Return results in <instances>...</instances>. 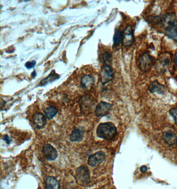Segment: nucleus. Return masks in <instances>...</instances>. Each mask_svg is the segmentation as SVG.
<instances>
[{"label": "nucleus", "instance_id": "19", "mask_svg": "<svg viewBox=\"0 0 177 189\" xmlns=\"http://www.w3.org/2000/svg\"><path fill=\"white\" fill-rule=\"evenodd\" d=\"M123 40V33L120 29H117L114 35V47H118Z\"/></svg>", "mask_w": 177, "mask_h": 189}, {"label": "nucleus", "instance_id": "5", "mask_svg": "<svg viewBox=\"0 0 177 189\" xmlns=\"http://www.w3.org/2000/svg\"><path fill=\"white\" fill-rule=\"evenodd\" d=\"M100 82L103 85L111 82L114 77V71L111 66L103 65L100 71Z\"/></svg>", "mask_w": 177, "mask_h": 189}, {"label": "nucleus", "instance_id": "2", "mask_svg": "<svg viewBox=\"0 0 177 189\" xmlns=\"http://www.w3.org/2000/svg\"><path fill=\"white\" fill-rule=\"evenodd\" d=\"M97 136L106 140H111L117 135V128L111 122L101 123L98 126L96 130Z\"/></svg>", "mask_w": 177, "mask_h": 189}, {"label": "nucleus", "instance_id": "24", "mask_svg": "<svg viewBox=\"0 0 177 189\" xmlns=\"http://www.w3.org/2000/svg\"><path fill=\"white\" fill-rule=\"evenodd\" d=\"M3 139L6 142L8 145H9L11 142V139L9 137L8 135H4V137H3Z\"/></svg>", "mask_w": 177, "mask_h": 189}, {"label": "nucleus", "instance_id": "6", "mask_svg": "<svg viewBox=\"0 0 177 189\" xmlns=\"http://www.w3.org/2000/svg\"><path fill=\"white\" fill-rule=\"evenodd\" d=\"M113 105L106 102H100L95 108V115L97 117H104L109 113Z\"/></svg>", "mask_w": 177, "mask_h": 189}, {"label": "nucleus", "instance_id": "13", "mask_svg": "<svg viewBox=\"0 0 177 189\" xmlns=\"http://www.w3.org/2000/svg\"><path fill=\"white\" fill-rule=\"evenodd\" d=\"M149 90L151 93H156L158 94H163L166 91V87L164 85L161 84L157 80H154L150 84Z\"/></svg>", "mask_w": 177, "mask_h": 189}, {"label": "nucleus", "instance_id": "12", "mask_svg": "<svg viewBox=\"0 0 177 189\" xmlns=\"http://www.w3.org/2000/svg\"><path fill=\"white\" fill-rule=\"evenodd\" d=\"M95 78L92 76L87 75L83 76L80 80V85L83 89L90 90L94 86Z\"/></svg>", "mask_w": 177, "mask_h": 189}, {"label": "nucleus", "instance_id": "11", "mask_svg": "<svg viewBox=\"0 0 177 189\" xmlns=\"http://www.w3.org/2000/svg\"><path fill=\"white\" fill-rule=\"evenodd\" d=\"M47 118L43 114L37 112L33 116V123L37 129L43 128L47 123Z\"/></svg>", "mask_w": 177, "mask_h": 189}, {"label": "nucleus", "instance_id": "14", "mask_svg": "<svg viewBox=\"0 0 177 189\" xmlns=\"http://www.w3.org/2000/svg\"><path fill=\"white\" fill-rule=\"evenodd\" d=\"M84 135V128L79 127L76 128L70 135V140L72 142H80L83 139Z\"/></svg>", "mask_w": 177, "mask_h": 189}, {"label": "nucleus", "instance_id": "28", "mask_svg": "<svg viewBox=\"0 0 177 189\" xmlns=\"http://www.w3.org/2000/svg\"><path fill=\"white\" fill-rule=\"evenodd\" d=\"M176 145H177V137H176Z\"/></svg>", "mask_w": 177, "mask_h": 189}, {"label": "nucleus", "instance_id": "27", "mask_svg": "<svg viewBox=\"0 0 177 189\" xmlns=\"http://www.w3.org/2000/svg\"><path fill=\"white\" fill-rule=\"evenodd\" d=\"M36 75H37V73H36V71L34 70V71H33V74L31 75V76H32V77H35V76H36Z\"/></svg>", "mask_w": 177, "mask_h": 189}, {"label": "nucleus", "instance_id": "18", "mask_svg": "<svg viewBox=\"0 0 177 189\" xmlns=\"http://www.w3.org/2000/svg\"><path fill=\"white\" fill-rule=\"evenodd\" d=\"M44 113L48 119H51L58 113V109L54 106H50L44 109Z\"/></svg>", "mask_w": 177, "mask_h": 189}, {"label": "nucleus", "instance_id": "3", "mask_svg": "<svg viewBox=\"0 0 177 189\" xmlns=\"http://www.w3.org/2000/svg\"><path fill=\"white\" fill-rule=\"evenodd\" d=\"M76 179L79 185L85 186L90 181V173L89 169L85 165L79 167L76 171Z\"/></svg>", "mask_w": 177, "mask_h": 189}, {"label": "nucleus", "instance_id": "8", "mask_svg": "<svg viewBox=\"0 0 177 189\" xmlns=\"http://www.w3.org/2000/svg\"><path fill=\"white\" fill-rule=\"evenodd\" d=\"M135 38L133 35V29L131 25H128L123 33V45L126 47L132 46Z\"/></svg>", "mask_w": 177, "mask_h": 189}, {"label": "nucleus", "instance_id": "10", "mask_svg": "<svg viewBox=\"0 0 177 189\" xmlns=\"http://www.w3.org/2000/svg\"><path fill=\"white\" fill-rule=\"evenodd\" d=\"M43 153L45 159H47L48 161H54L58 157V153L55 148L50 144L44 145L43 147Z\"/></svg>", "mask_w": 177, "mask_h": 189}, {"label": "nucleus", "instance_id": "23", "mask_svg": "<svg viewBox=\"0 0 177 189\" xmlns=\"http://www.w3.org/2000/svg\"><path fill=\"white\" fill-rule=\"evenodd\" d=\"M36 65V62L35 61H29L27 63H26L25 66L28 69H30V68H32Z\"/></svg>", "mask_w": 177, "mask_h": 189}, {"label": "nucleus", "instance_id": "16", "mask_svg": "<svg viewBox=\"0 0 177 189\" xmlns=\"http://www.w3.org/2000/svg\"><path fill=\"white\" fill-rule=\"evenodd\" d=\"M45 186H46V189H60L59 182L57 181L56 178L53 176H48L45 181Z\"/></svg>", "mask_w": 177, "mask_h": 189}, {"label": "nucleus", "instance_id": "9", "mask_svg": "<svg viewBox=\"0 0 177 189\" xmlns=\"http://www.w3.org/2000/svg\"><path fill=\"white\" fill-rule=\"evenodd\" d=\"M106 159V155L103 151H98L90 155L88 158V163L90 167H96L101 164Z\"/></svg>", "mask_w": 177, "mask_h": 189}, {"label": "nucleus", "instance_id": "17", "mask_svg": "<svg viewBox=\"0 0 177 189\" xmlns=\"http://www.w3.org/2000/svg\"><path fill=\"white\" fill-rule=\"evenodd\" d=\"M60 78V76L55 73V70H52L51 72V73L47 76V78H45L44 79L40 81V86H45L47 84H49L50 83H52L54 82V81L58 80Z\"/></svg>", "mask_w": 177, "mask_h": 189}, {"label": "nucleus", "instance_id": "1", "mask_svg": "<svg viewBox=\"0 0 177 189\" xmlns=\"http://www.w3.org/2000/svg\"><path fill=\"white\" fill-rule=\"evenodd\" d=\"M148 21L154 25H161L164 34L177 43V20L174 15L167 14L162 16L149 17Z\"/></svg>", "mask_w": 177, "mask_h": 189}, {"label": "nucleus", "instance_id": "22", "mask_svg": "<svg viewBox=\"0 0 177 189\" xmlns=\"http://www.w3.org/2000/svg\"><path fill=\"white\" fill-rule=\"evenodd\" d=\"M171 59H170L169 57H163L162 59H161V62H160V63L161 64H162L164 66H168L169 64L171 63Z\"/></svg>", "mask_w": 177, "mask_h": 189}, {"label": "nucleus", "instance_id": "7", "mask_svg": "<svg viewBox=\"0 0 177 189\" xmlns=\"http://www.w3.org/2000/svg\"><path fill=\"white\" fill-rule=\"evenodd\" d=\"M95 102H96V100H95L94 98H93L90 96H84L81 98L80 102L81 111L82 113L85 114L87 112L91 111Z\"/></svg>", "mask_w": 177, "mask_h": 189}, {"label": "nucleus", "instance_id": "21", "mask_svg": "<svg viewBox=\"0 0 177 189\" xmlns=\"http://www.w3.org/2000/svg\"><path fill=\"white\" fill-rule=\"evenodd\" d=\"M169 114L173 117L174 122L177 125V107H173L169 110Z\"/></svg>", "mask_w": 177, "mask_h": 189}, {"label": "nucleus", "instance_id": "26", "mask_svg": "<svg viewBox=\"0 0 177 189\" xmlns=\"http://www.w3.org/2000/svg\"><path fill=\"white\" fill-rule=\"evenodd\" d=\"M174 63H175V64H176V65L177 66V52H176V54H175V56H174Z\"/></svg>", "mask_w": 177, "mask_h": 189}, {"label": "nucleus", "instance_id": "20", "mask_svg": "<svg viewBox=\"0 0 177 189\" xmlns=\"http://www.w3.org/2000/svg\"><path fill=\"white\" fill-rule=\"evenodd\" d=\"M102 60L103 65H110L112 63V54L109 52H105L102 54Z\"/></svg>", "mask_w": 177, "mask_h": 189}, {"label": "nucleus", "instance_id": "4", "mask_svg": "<svg viewBox=\"0 0 177 189\" xmlns=\"http://www.w3.org/2000/svg\"><path fill=\"white\" fill-rule=\"evenodd\" d=\"M155 59L148 52H145L139 59V68L142 71L149 70L154 65Z\"/></svg>", "mask_w": 177, "mask_h": 189}, {"label": "nucleus", "instance_id": "25", "mask_svg": "<svg viewBox=\"0 0 177 189\" xmlns=\"http://www.w3.org/2000/svg\"><path fill=\"white\" fill-rule=\"evenodd\" d=\"M140 170H141V173H145L147 171V168L146 166H142L141 167Z\"/></svg>", "mask_w": 177, "mask_h": 189}, {"label": "nucleus", "instance_id": "15", "mask_svg": "<svg viewBox=\"0 0 177 189\" xmlns=\"http://www.w3.org/2000/svg\"><path fill=\"white\" fill-rule=\"evenodd\" d=\"M162 137L164 143L169 145H173L176 142L177 136L173 131L169 130L164 132L162 134Z\"/></svg>", "mask_w": 177, "mask_h": 189}]
</instances>
